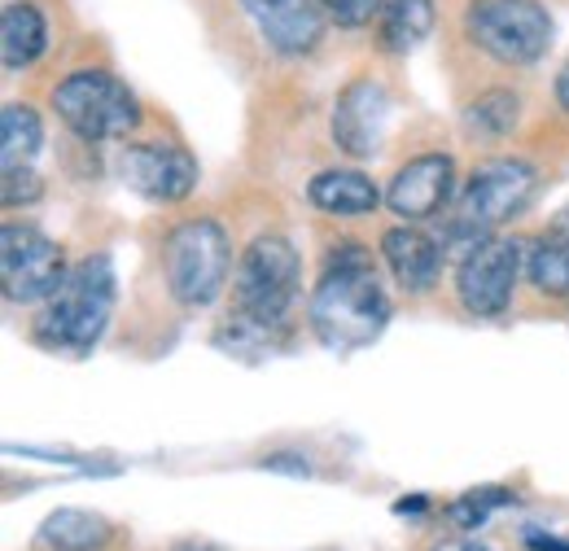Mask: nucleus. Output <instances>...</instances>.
<instances>
[{
  "mask_svg": "<svg viewBox=\"0 0 569 551\" xmlns=\"http://www.w3.org/2000/svg\"><path fill=\"white\" fill-rule=\"evenodd\" d=\"M307 315H311L316 338L338 354L363 350L381 338V329L390 320V302H386V289L372 272V259L363 246L356 241L333 246L325 280L316 284Z\"/></svg>",
  "mask_w": 569,
  "mask_h": 551,
  "instance_id": "obj_1",
  "label": "nucleus"
},
{
  "mask_svg": "<svg viewBox=\"0 0 569 551\" xmlns=\"http://www.w3.org/2000/svg\"><path fill=\"white\" fill-rule=\"evenodd\" d=\"M110 311H114V268H110V259L106 254L83 259L53 289L44 315L36 320V342L49 345V350L83 354L106 333Z\"/></svg>",
  "mask_w": 569,
  "mask_h": 551,
  "instance_id": "obj_2",
  "label": "nucleus"
},
{
  "mask_svg": "<svg viewBox=\"0 0 569 551\" xmlns=\"http://www.w3.org/2000/svg\"><path fill=\"white\" fill-rule=\"evenodd\" d=\"M535 167L530 162H517V158H496V162H482L460 202L456 214L447 223V250H456L460 259L491 237V228H499L503 219H512L517 210H526V202L535 198Z\"/></svg>",
  "mask_w": 569,
  "mask_h": 551,
  "instance_id": "obj_3",
  "label": "nucleus"
},
{
  "mask_svg": "<svg viewBox=\"0 0 569 551\" xmlns=\"http://www.w3.org/2000/svg\"><path fill=\"white\" fill-rule=\"evenodd\" d=\"M232 241L214 219H184L162 241V272L167 289L180 307H207L228 284Z\"/></svg>",
  "mask_w": 569,
  "mask_h": 551,
  "instance_id": "obj_4",
  "label": "nucleus"
},
{
  "mask_svg": "<svg viewBox=\"0 0 569 551\" xmlns=\"http://www.w3.org/2000/svg\"><path fill=\"white\" fill-rule=\"evenodd\" d=\"M53 110L79 140L101 144V140H123L141 123V106L106 70H74L53 88Z\"/></svg>",
  "mask_w": 569,
  "mask_h": 551,
  "instance_id": "obj_5",
  "label": "nucleus"
},
{
  "mask_svg": "<svg viewBox=\"0 0 569 551\" xmlns=\"http://www.w3.org/2000/svg\"><path fill=\"white\" fill-rule=\"evenodd\" d=\"M465 27L482 53L508 67H530L552 44V13L539 0H473Z\"/></svg>",
  "mask_w": 569,
  "mask_h": 551,
  "instance_id": "obj_6",
  "label": "nucleus"
},
{
  "mask_svg": "<svg viewBox=\"0 0 569 551\" xmlns=\"http://www.w3.org/2000/svg\"><path fill=\"white\" fill-rule=\"evenodd\" d=\"M298 250L284 237H254L250 250L237 263V315L263 320V324H284L293 298H298Z\"/></svg>",
  "mask_w": 569,
  "mask_h": 551,
  "instance_id": "obj_7",
  "label": "nucleus"
},
{
  "mask_svg": "<svg viewBox=\"0 0 569 551\" xmlns=\"http://www.w3.org/2000/svg\"><path fill=\"white\" fill-rule=\"evenodd\" d=\"M0 280L9 302H44L67 280V259L44 232L9 223L0 237Z\"/></svg>",
  "mask_w": 569,
  "mask_h": 551,
  "instance_id": "obj_8",
  "label": "nucleus"
},
{
  "mask_svg": "<svg viewBox=\"0 0 569 551\" xmlns=\"http://www.w3.org/2000/svg\"><path fill=\"white\" fill-rule=\"evenodd\" d=\"M517 276H521V246L508 241V237H487L478 241L460 268H456V293L465 302L469 315H503L508 302H512V289H517Z\"/></svg>",
  "mask_w": 569,
  "mask_h": 551,
  "instance_id": "obj_9",
  "label": "nucleus"
},
{
  "mask_svg": "<svg viewBox=\"0 0 569 551\" xmlns=\"http://www.w3.org/2000/svg\"><path fill=\"white\" fill-rule=\"evenodd\" d=\"M119 180L149 202H184L198 184V162L180 144L144 140V144H128L119 153Z\"/></svg>",
  "mask_w": 569,
  "mask_h": 551,
  "instance_id": "obj_10",
  "label": "nucleus"
},
{
  "mask_svg": "<svg viewBox=\"0 0 569 551\" xmlns=\"http://www.w3.org/2000/svg\"><path fill=\"white\" fill-rule=\"evenodd\" d=\"M451 189H456V162L447 153H421L395 171L386 189V207L408 223H421L451 202Z\"/></svg>",
  "mask_w": 569,
  "mask_h": 551,
  "instance_id": "obj_11",
  "label": "nucleus"
},
{
  "mask_svg": "<svg viewBox=\"0 0 569 551\" xmlns=\"http://www.w3.org/2000/svg\"><path fill=\"white\" fill-rule=\"evenodd\" d=\"M386 119H390V97L381 83L356 79L342 88L338 106H333V140L351 153V158H372L386 137Z\"/></svg>",
  "mask_w": 569,
  "mask_h": 551,
  "instance_id": "obj_12",
  "label": "nucleus"
},
{
  "mask_svg": "<svg viewBox=\"0 0 569 551\" xmlns=\"http://www.w3.org/2000/svg\"><path fill=\"white\" fill-rule=\"evenodd\" d=\"M241 9L263 36V44L289 58L311 53L325 36V13L316 9V0H241Z\"/></svg>",
  "mask_w": 569,
  "mask_h": 551,
  "instance_id": "obj_13",
  "label": "nucleus"
},
{
  "mask_svg": "<svg viewBox=\"0 0 569 551\" xmlns=\"http://www.w3.org/2000/svg\"><path fill=\"white\" fill-rule=\"evenodd\" d=\"M381 254H386L390 272H395V280H399L408 293H426L429 284L438 280V268H442L438 241L426 237L421 228H412V223L390 228V232L381 237Z\"/></svg>",
  "mask_w": 569,
  "mask_h": 551,
  "instance_id": "obj_14",
  "label": "nucleus"
},
{
  "mask_svg": "<svg viewBox=\"0 0 569 551\" xmlns=\"http://www.w3.org/2000/svg\"><path fill=\"white\" fill-rule=\"evenodd\" d=\"M110 543V525L97 512L83 508H58L53 517H44L36 551H101Z\"/></svg>",
  "mask_w": 569,
  "mask_h": 551,
  "instance_id": "obj_15",
  "label": "nucleus"
},
{
  "mask_svg": "<svg viewBox=\"0 0 569 551\" xmlns=\"http://www.w3.org/2000/svg\"><path fill=\"white\" fill-rule=\"evenodd\" d=\"M44 18L36 4L27 0H13L4 4V18H0V58H4V70H22L31 67L40 53H44Z\"/></svg>",
  "mask_w": 569,
  "mask_h": 551,
  "instance_id": "obj_16",
  "label": "nucleus"
},
{
  "mask_svg": "<svg viewBox=\"0 0 569 551\" xmlns=\"http://www.w3.org/2000/svg\"><path fill=\"white\" fill-rule=\"evenodd\" d=\"M307 198L325 210V214H368V210H377V202H381L377 184L363 171H320L307 184Z\"/></svg>",
  "mask_w": 569,
  "mask_h": 551,
  "instance_id": "obj_17",
  "label": "nucleus"
},
{
  "mask_svg": "<svg viewBox=\"0 0 569 551\" xmlns=\"http://www.w3.org/2000/svg\"><path fill=\"white\" fill-rule=\"evenodd\" d=\"M433 27V4L429 0H386L381 9V40L390 53L417 49Z\"/></svg>",
  "mask_w": 569,
  "mask_h": 551,
  "instance_id": "obj_18",
  "label": "nucleus"
},
{
  "mask_svg": "<svg viewBox=\"0 0 569 551\" xmlns=\"http://www.w3.org/2000/svg\"><path fill=\"white\" fill-rule=\"evenodd\" d=\"M40 114L31 106H4L0 110V158H4V171L9 167H27L36 153H40Z\"/></svg>",
  "mask_w": 569,
  "mask_h": 551,
  "instance_id": "obj_19",
  "label": "nucleus"
},
{
  "mask_svg": "<svg viewBox=\"0 0 569 551\" xmlns=\"http://www.w3.org/2000/svg\"><path fill=\"white\" fill-rule=\"evenodd\" d=\"M526 272H530L539 293H548V298H569V241L543 237V241L530 250Z\"/></svg>",
  "mask_w": 569,
  "mask_h": 551,
  "instance_id": "obj_20",
  "label": "nucleus"
},
{
  "mask_svg": "<svg viewBox=\"0 0 569 551\" xmlns=\"http://www.w3.org/2000/svg\"><path fill=\"white\" fill-rule=\"evenodd\" d=\"M517 128V97L512 92H487L469 106V132L478 137H508Z\"/></svg>",
  "mask_w": 569,
  "mask_h": 551,
  "instance_id": "obj_21",
  "label": "nucleus"
},
{
  "mask_svg": "<svg viewBox=\"0 0 569 551\" xmlns=\"http://www.w3.org/2000/svg\"><path fill=\"white\" fill-rule=\"evenodd\" d=\"M503 503H512V490H503V485H487V490H469L460 503H451V517L465 525V530H473V525H482L496 508Z\"/></svg>",
  "mask_w": 569,
  "mask_h": 551,
  "instance_id": "obj_22",
  "label": "nucleus"
},
{
  "mask_svg": "<svg viewBox=\"0 0 569 551\" xmlns=\"http://www.w3.org/2000/svg\"><path fill=\"white\" fill-rule=\"evenodd\" d=\"M316 9L338 27H368L386 9V0H316Z\"/></svg>",
  "mask_w": 569,
  "mask_h": 551,
  "instance_id": "obj_23",
  "label": "nucleus"
},
{
  "mask_svg": "<svg viewBox=\"0 0 569 551\" xmlns=\"http://www.w3.org/2000/svg\"><path fill=\"white\" fill-rule=\"evenodd\" d=\"M40 193H44V184H40V176H36L31 167H9L4 180H0V198H4V207H31Z\"/></svg>",
  "mask_w": 569,
  "mask_h": 551,
  "instance_id": "obj_24",
  "label": "nucleus"
},
{
  "mask_svg": "<svg viewBox=\"0 0 569 551\" xmlns=\"http://www.w3.org/2000/svg\"><path fill=\"white\" fill-rule=\"evenodd\" d=\"M526 543L535 551H569V543H557V539H539V534H526Z\"/></svg>",
  "mask_w": 569,
  "mask_h": 551,
  "instance_id": "obj_25",
  "label": "nucleus"
},
{
  "mask_svg": "<svg viewBox=\"0 0 569 551\" xmlns=\"http://www.w3.org/2000/svg\"><path fill=\"white\" fill-rule=\"evenodd\" d=\"M557 101H561V110L569 114V62L561 67V74H557Z\"/></svg>",
  "mask_w": 569,
  "mask_h": 551,
  "instance_id": "obj_26",
  "label": "nucleus"
},
{
  "mask_svg": "<svg viewBox=\"0 0 569 551\" xmlns=\"http://www.w3.org/2000/svg\"><path fill=\"white\" fill-rule=\"evenodd\" d=\"M433 551H491V548H482V543H469V539H451V543H438Z\"/></svg>",
  "mask_w": 569,
  "mask_h": 551,
  "instance_id": "obj_27",
  "label": "nucleus"
},
{
  "mask_svg": "<svg viewBox=\"0 0 569 551\" xmlns=\"http://www.w3.org/2000/svg\"><path fill=\"white\" fill-rule=\"evenodd\" d=\"M548 237H561V241H569V207L557 214V223H552V232Z\"/></svg>",
  "mask_w": 569,
  "mask_h": 551,
  "instance_id": "obj_28",
  "label": "nucleus"
},
{
  "mask_svg": "<svg viewBox=\"0 0 569 551\" xmlns=\"http://www.w3.org/2000/svg\"><path fill=\"white\" fill-rule=\"evenodd\" d=\"M171 551H223V548H214V543H202V539H189V543H180V548H171Z\"/></svg>",
  "mask_w": 569,
  "mask_h": 551,
  "instance_id": "obj_29",
  "label": "nucleus"
},
{
  "mask_svg": "<svg viewBox=\"0 0 569 551\" xmlns=\"http://www.w3.org/2000/svg\"><path fill=\"white\" fill-rule=\"evenodd\" d=\"M320 551H329V548H320Z\"/></svg>",
  "mask_w": 569,
  "mask_h": 551,
  "instance_id": "obj_30",
  "label": "nucleus"
}]
</instances>
